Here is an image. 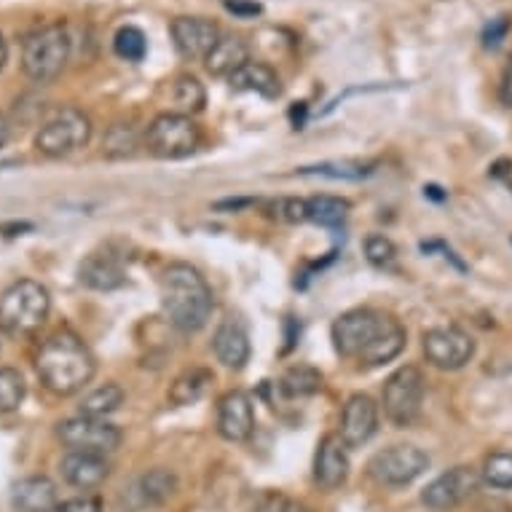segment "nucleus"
<instances>
[{
  "mask_svg": "<svg viewBox=\"0 0 512 512\" xmlns=\"http://www.w3.org/2000/svg\"><path fill=\"white\" fill-rule=\"evenodd\" d=\"M333 344L346 360L376 368L405 349V330L395 317L376 309L346 311L333 325Z\"/></svg>",
  "mask_w": 512,
  "mask_h": 512,
  "instance_id": "nucleus-1",
  "label": "nucleus"
},
{
  "mask_svg": "<svg viewBox=\"0 0 512 512\" xmlns=\"http://www.w3.org/2000/svg\"><path fill=\"white\" fill-rule=\"evenodd\" d=\"M35 370L49 392L68 397L81 392L92 381L97 365H94V354L89 352V346L76 333L57 330L38 349Z\"/></svg>",
  "mask_w": 512,
  "mask_h": 512,
  "instance_id": "nucleus-2",
  "label": "nucleus"
},
{
  "mask_svg": "<svg viewBox=\"0 0 512 512\" xmlns=\"http://www.w3.org/2000/svg\"><path fill=\"white\" fill-rule=\"evenodd\" d=\"M161 306L175 328L194 333L212 317V290L188 263H172L161 277Z\"/></svg>",
  "mask_w": 512,
  "mask_h": 512,
  "instance_id": "nucleus-3",
  "label": "nucleus"
},
{
  "mask_svg": "<svg viewBox=\"0 0 512 512\" xmlns=\"http://www.w3.org/2000/svg\"><path fill=\"white\" fill-rule=\"evenodd\" d=\"M51 309L49 290L33 279H19L0 295V328L11 336H33Z\"/></svg>",
  "mask_w": 512,
  "mask_h": 512,
  "instance_id": "nucleus-4",
  "label": "nucleus"
},
{
  "mask_svg": "<svg viewBox=\"0 0 512 512\" xmlns=\"http://www.w3.org/2000/svg\"><path fill=\"white\" fill-rule=\"evenodd\" d=\"M70 46L73 41L65 25L41 27L22 43V68L38 84H49L68 65Z\"/></svg>",
  "mask_w": 512,
  "mask_h": 512,
  "instance_id": "nucleus-5",
  "label": "nucleus"
},
{
  "mask_svg": "<svg viewBox=\"0 0 512 512\" xmlns=\"http://www.w3.org/2000/svg\"><path fill=\"white\" fill-rule=\"evenodd\" d=\"M89 137H92V121L86 113H81L78 108H59L38 129L35 148L43 156L59 159V156H70L78 148H84Z\"/></svg>",
  "mask_w": 512,
  "mask_h": 512,
  "instance_id": "nucleus-6",
  "label": "nucleus"
},
{
  "mask_svg": "<svg viewBox=\"0 0 512 512\" xmlns=\"http://www.w3.org/2000/svg\"><path fill=\"white\" fill-rule=\"evenodd\" d=\"M145 143L159 159H185L199 148L202 132L194 118L183 113H161L151 121L145 132Z\"/></svg>",
  "mask_w": 512,
  "mask_h": 512,
  "instance_id": "nucleus-7",
  "label": "nucleus"
},
{
  "mask_svg": "<svg viewBox=\"0 0 512 512\" xmlns=\"http://www.w3.org/2000/svg\"><path fill=\"white\" fill-rule=\"evenodd\" d=\"M424 403V376L419 368L405 365L384 384V413L395 427H411Z\"/></svg>",
  "mask_w": 512,
  "mask_h": 512,
  "instance_id": "nucleus-8",
  "label": "nucleus"
},
{
  "mask_svg": "<svg viewBox=\"0 0 512 512\" xmlns=\"http://www.w3.org/2000/svg\"><path fill=\"white\" fill-rule=\"evenodd\" d=\"M368 470L384 486H408L429 470V456L416 445H389L370 459Z\"/></svg>",
  "mask_w": 512,
  "mask_h": 512,
  "instance_id": "nucleus-9",
  "label": "nucleus"
},
{
  "mask_svg": "<svg viewBox=\"0 0 512 512\" xmlns=\"http://www.w3.org/2000/svg\"><path fill=\"white\" fill-rule=\"evenodd\" d=\"M57 435L70 451H86V454H113L121 445V429L105 419H89V416L65 419L57 427Z\"/></svg>",
  "mask_w": 512,
  "mask_h": 512,
  "instance_id": "nucleus-10",
  "label": "nucleus"
},
{
  "mask_svg": "<svg viewBox=\"0 0 512 512\" xmlns=\"http://www.w3.org/2000/svg\"><path fill=\"white\" fill-rule=\"evenodd\" d=\"M424 357L435 368L459 370L472 360L475 354V341L459 328H432L421 338Z\"/></svg>",
  "mask_w": 512,
  "mask_h": 512,
  "instance_id": "nucleus-11",
  "label": "nucleus"
},
{
  "mask_svg": "<svg viewBox=\"0 0 512 512\" xmlns=\"http://www.w3.org/2000/svg\"><path fill=\"white\" fill-rule=\"evenodd\" d=\"M480 486L478 472L472 467H454V470L443 472L440 478H435L424 488L421 494V502L427 504L429 510L445 512L454 510L462 502H467Z\"/></svg>",
  "mask_w": 512,
  "mask_h": 512,
  "instance_id": "nucleus-12",
  "label": "nucleus"
},
{
  "mask_svg": "<svg viewBox=\"0 0 512 512\" xmlns=\"http://www.w3.org/2000/svg\"><path fill=\"white\" fill-rule=\"evenodd\" d=\"M169 35L175 41V49L185 59H207L215 43L220 41V30L215 22L204 17H177L169 25Z\"/></svg>",
  "mask_w": 512,
  "mask_h": 512,
  "instance_id": "nucleus-13",
  "label": "nucleus"
},
{
  "mask_svg": "<svg viewBox=\"0 0 512 512\" xmlns=\"http://www.w3.org/2000/svg\"><path fill=\"white\" fill-rule=\"evenodd\" d=\"M378 429V405L368 395H352L346 400L341 413V440L346 448H360L376 435Z\"/></svg>",
  "mask_w": 512,
  "mask_h": 512,
  "instance_id": "nucleus-14",
  "label": "nucleus"
},
{
  "mask_svg": "<svg viewBox=\"0 0 512 512\" xmlns=\"http://www.w3.org/2000/svg\"><path fill=\"white\" fill-rule=\"evenodd\" d=\"M255 429V411H252L250 395L239 389L226 392L218 403V432L228 443H244L250 440Z\"/></svg>",
  "mask_w": 512,
  "mask_h": 512,
  "instance_id": "nucleus-15",
  "label": "nucleus"
},
{
  "mask_svg": "<svg viewBox=\"0 0 512 512\" xmlns=\"http://www.w3.org/2000/svg\"><path fill=\"white\" fill-rule=\"evenodd\" d=\"M349 478V454L344 440L338 435H325L314 456V480L322 491H336Z\"/></svg>",
  "mask_w": 512,
  "mask_h": 512,
  "instance_id": "nucleus-16",
  "label": "nucleus"
},
{
  "mask_svg": "<svg viewBox=\"0 0 512 512\" xmlns=\"http://www.w3.org/2000/svg\"><path fill=\"white\" fill-rule=\"evenodd\" d=\"M62 478L68 480L73 488L81 491H92V488L102 486L110 475V464L102 454H86V451H70L62 464Z\"/></svg>",
  "mask_w": 512,
  "mask_h": 512,
  "instance_id": "nucleus-17",
  "label": "nucleus"
},
{
  "mask_svg": "<svg viewBox=\"0 0 512 512\" xmlns=\"http://www.w3.org/2000/svg\"><path fill=\"white\" fill-rule=\"evenodd\" d=\"M212 349H215V357H218L226 368L242 370L244 365H247V360H250V336H247V330L242 328V322L226 319V322L215 330Z\"/></svg>",
  "mask_w": 512,
  "mask_h": 512,
  "instance_id": "nucleus-18",
  "label": "nucleus"
},
{
  "mask_svg": "<svg viewBox=\"0 0 512 512\" xmlns=\"http://www.w3.org/2000/svg\"><path fill=\"white\" fill-rule=\"evenodd\" d=\"M78 279H81V285H86L89 290H100V293H110V290H118V287L126 285V274L121 269V263L108 252L89 255L78 269Z\"/></svg>",
  "mask_w": 512,
  "mask_h": 512,
  "instance_id": "nucleus-19",
  "label": "nucleus"
},
{
  "mask_svg": "<svg viewBox=\"0 0 512 512\" xmlns=\"http://www.w3.org/2000/svg\"><path fill=\"white\" fill-rule=\"evenodd\" d=\"M228 84L234 92H255L266 97V100H277L282 94V84H279V76L269 65L263 62H244L242 68L236 70L234 76H228Z\"/></svg>",
  "mask_w": 512,
  "mask_h": 512,
  "instance_id": "nucleus-20",
  "label": "nucleus"
},
{
  "mask_svg": "<svg viewBox=\"0 0 512 512\" xmlns=\"http://www.w3.org/2000/svg\"><path fill=\"white\" fill-rule=\"evenodd\" d=\"M11 502L17 512H49L59 504L57 486H54V480L43 478V475L19 480L11 494Z\"/></svg>",
  "mask_w": 512,
  "mask_h": 512,
  "instance_id": "nucleus-21",
  "label": "nucleus"
},
{
  "mask_svg": "<svg viewBox=\"0 0 512 512\" xmlns=\"http://www.w3.org/2000/svg\"><path fill=\"white\" fill-rule=\"evenodd\" d=\"M244 62H250V49H247V43H244L242 38H236V35H220V41L215 43V49H212L210 54H207V59H204L207 70L218 78L234 76Z\"/></svg>",
  "mask_w": 512,
  "mask_h": 512,
  "instance_id": "nucleus-22",
  "label": "nucleus"
},
{
  "mask_svg": "<svg viewBox=\"0 0 512 512\" xmlns=\"http://www.w3.org/2000/svg\"><path fill=\"white\" fill-rule=\"evenodd\" d=\"M212 384V373L207 368H191L175 378L169 387V403L172 405H194L199 403Z\"/></svg>",
  "mask_w": 512,
  "mask_h": 512,
  "instance_id": "nucleus-23",
  "label": "nucleus"
},
{
  "mask_svg": "<svg viewBox=\"0 0 512 512\" xmlns=\"http://www.w3.org/2000/svg\"><path fill=\"white\" fill-rule=\"evenodd\" d=\"M352 210V204L341 199V196H311L306 199V212H309L311 223H319V226H341Z\"/></svg>",
  "mask_w": 512,
  "mask_h": 512,
  "instance_id": "nucleus-24",
  "label": "nucleus"
},
{
  "mask_svg": "<svg viewBox=\"0 0 512 512\" xmlns=\"http://www.w3.org/2000/svg\"><path fill=\"white\" fill-rule=\"evenodd\" d=\"M124 403V389L118 384H105V387L94 389L92 395L84 397L81 403V416L89 419H105L108 413L118 411V405Z\"/></svg>",
  "mask_w": 512,
  "mask_h": 512,
  "instance_id": "nucleus-25",
  "label": "nucleus"
},
{
  "mask_svg": "<svg viewBox=\"0 0 512 512\" xmlns=\"http://www.w3.org/2000/svg\"><path fill=\"white\" fill-rule=\"evenodd\" d=\"M172 100H175L177 110L188 116V113H199L207 102L204 86L199 84V78L194 76H180L172 86Z\"/></svg>",
  "mask_w": 512,
  "mask_h": 512,
  "instance_id": "nucleus-26",
  "label": "nucleus"
},
{
  "mask_svg": "<svg viewBox=\"0 0 512 512\" xmlns=\"http://www.w3.org/2000/svg\"><path fill=\"white\" fill-rule=\"evenodd\" d=\"M282 389L290 397L317 395L319 389H322V376H319V370L309 368V365H295L282 378Z\"/></svg>",
  "mask_w": 512,
  "mask_h": 512,
  "instance_id": "nucleus-27",
  "label": "nucleus"
},
{
  "mask_svg": "<svg viewBox=\"0 0 512 512\" xmlns=\"http://www.w3.org/2000/svg\"><path fill=\"white\" fill-rule=\"evenodd\" d=\"M175 488V475L167 470H151L140 478V494H143V499L148 504L164 502V499H169V496L175 494Z\"/></svg>",
  "mask_w": 512,
  "mask_h": 512,
  "instance_id": "nucleus-28",
  "label": "nucleus"
},
{
  "mask_svg": "<svg viewBox=\"0 0 512 512\" xmlns=\"http://www.w3.org/2000/svg\"><path fill=\"white\" fill-rule=\"evenodd\" d=\"M113 49L126 62H143L145 51H148V41H145V33L140 27L126 25L113 38Z\"/></svg>",
  "mask_w": 512,
  "mask_h": 512,
  "instance_id": "nucleus-29",
  "label": "nucleus"
},
{
  "mask_svg": "<svg viewBox=\"0 0 512 512\" xmlns=\"http://www.w3.org/2000/svg\"><path fill=\"white\" fill-rule=\"evenodd\" d=\"M301 175H319L330 177V180H360L370 175V167L365 164H354V161H325V164H314V167H301Z\"/></svg>",
  "mask_w": 512,
  "mask_h": 512,
  "instance_id": "nucleus-30",
  "label": "nucleus"
},
{
  "mask_svg": "<svg viewBox=\"0 0 512 512\" xmlns=\"http://www.w3.org/2000/svg\"><path fill=\"white\" fill-rule=\"evenodd\" d=\"M25 400V378L14 368H0V413L17 411Z\"/></svg>",
  "mask_w": 512,
  "mask_h": 512,
  "instance_id": "nucleus-31",
  "label": "nucleus"
},
{
  "mask_svg": "<svg viewBox=\"0 0 512 512\" xmlns=\"http://www.w3.org/2000/svg\"><path fill=\"white\" fill-rule=\"evenodd\" d=\"M483 478H486L488 486L512 488V454L499 451V454L488 456L486 464H483Z\"/></svg>",
  "mask_w": 512,
  "mask_h": 512,
  "instance_id": "nucleus-32",
  "label": "nucleus"
},
{
  "mask_svg": "<svg viewBox=\"0 0 512 512\" xmlns=\"http://www.w3.org/2000/svg\"><path fill=\"white\" fill-rule=\"evenodd\" d=\"M137 151V135L132 126H113L108 140H105V153L110 159H126Z\"/></svg>",
  "mask_w": 512,
  "mask_h": 512,
  "instance_id": "nucleus-33",
  "label": "nucleus"
},
{
  "mask_svg": "<svg viewBox=\"0 0 512 512\" xmlns=\"http://www.w3.org/2000/svg\"><path fill=\"white\" fill-rule=\"evenodd\" d=\"M365 258H368L373 266H389V263H395L397 258L395 242L384 234L368 236V239H365Z\"/></svg>",
  "mask_w": 512,
  "mask_h": 512,
  "instance_id": "nucleus-34",
  "label": "nucleus"
},
{
  "mask_svg": "<svg viewBox=\"0 0 512 512\" xmlns=\"http://www.w3.org/2000/svg\"><path fill=\"white\" fill-rule=\"evenodd\" d=\"M258 512H311L309 504L298 502L293 496L279 494V491H269L261 496L258 502Z\"/></svg>",
  "mask_w": 512,
  "mask_h": 512,
  "instance_id": "nucleus-35",
  "label": "nucleus"
},
{
  "mask_svg": "<svg viewBox=\"0 0 512 512\" xmlns=\"http://www.w3.org/2000/svg\"><path fill=\"white\" fill-rule=\"evenodd\" d=\"M510 30H512L510 17H494L486 27H483V35H480V38H483V46H486V49H496V46L507 38Z\"/></svg>",
  "mask_w": 512,
  "mask_h": 512,
  "instance_id": "nucleus-36",
  "label": "nucleus"
},
{
  "mask_svg": "<svg viewBox=\"0 0 512 512\" xmlns=\"http://www.w3.org/2000/svg\"><path fill=\"white\" fill-rule=\"evenodd\" d=\"M279 218L287 220V223H303L309 220V212H306V199H285V202L277 204Z\"/></svg>",
  "mask_w": 512,
  "mask_h": 512,
  "instance_id": "nucleus-37",
  "label": "nucleus"
},
{
  "mask_svg": "<svg viewBox=\"0 0 512 512\" xmlns=\"http://www.w3.org/2000/svg\"><path fill=\"white\" fill-rule=\"evenodd\" d=\"M49 512H102V504L97 496H76V499H70V502L57 504V507Z\"/></svg>",
  "mask_w": 512,
  "mask_h": 512,
  "instance_id": "nucleus-38",
  "label": "nucleus"
},
{
  "mask_svg": "<svg viewBox=\"0 0 512 512\" xmlns=\"http://www.w3.org/2000/svg\"><path fill=\"white\" fill-rule=\"evenodd\" d=\"M223 6H226V11H231L234 17H242V19L258 17V14L263 11L261 3H255V0H223Z\"/></svg>",
  "mask_w": 512,
  "mask_h": 512,
  "instance_id": "nucleus-39",
  "label": "nucleus"
},
{
  "mask_svg": "<svg viewBox=\"0 0 512 512\" xmlns=\"http://www.w3.org/2000/svg\"><path fill=\"white\" fill-rule=\"evenodd\" d=\"M499 97L507 108H512V57L507 62V68H504V76H502V84H499Z\"/></svg>",
  "mask_w": 512,
  "mask_h": 512,
  "instance_id": "nucleus-40",
  "label": "nucleus"
},
{
  "mask_svg": "<svg viewBox=\"0 0 512 512\" xmlns=\"http://www.w3.org/2000/svg\"><path fill=\"white\" fill-rule=\"evenodd\" d=\"M247 204H252V199H226V202L215 204V210H242Z\"/></svg>",
  "mask_w": 512,
  "mask_h": 512,
  "instance_id": "nucleus-41",
  "label": "nucleus"
},
{
  "mask_svg": "<svg viewBox=\"0 0 512 512\" xmlns=\"http://www.w3.org/2000/svg\"><path fill=\"white\" fill-rule=\"evenodd\" d=\"M290 118H293L295 129H301L303 121H306V102H298V108L290 110Z\"/></svg>",
  "mask_w": 512,
  "mask_h": 512,
  "instance_id": "nucleus-42",
  "label": "nucleus"
},
{
  "mask_svg": "<svg viewBox=\"0 0 512 512\" xmlns=\"http://www.w3.org/2000/svg\"><path fill=\"white\" fill-rule=\"evenodd\" d=\"M424 196L435 199V202H443L448 194H443V188H437V185H427V188H424Z\"/></svg>",
  "mask_w": 512,
  "mask_h": 512,
  "instance_id": "nucleus-43",
  "label": "nucleus"
},
{
  "mask_svg": "<svg viewBox=\"0 0 512 512\" xmlns=\"http://www.w3.org/2000/svg\"><path fill=\"white\" fill-rule=\"evenodd\" d=\"M6 143H9V124H6V118L0 116V148Z\"/></svg>",
  "mask_w": 512,
  "mask_h": 512,
  "instance_id": "nucleus-44",
  "label": "nucleus"
},
{
  "mask_svg": "<svg viewBox=\"0 0 512 512\" xmlns=\"http://www.w3.org/2000/svg\"><path fill=\"white\" fill-rule=\"evenodd\" d=\"M6 59H9V49H6V41H3V35H0V70L6 65Z\"/></svg>",
  "mask_w": 512,
  "mask_h": 512,
  "instance_id": "nucleus-45",
  "label": "nucleus"
}]
</instances>
